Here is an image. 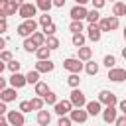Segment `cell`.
<instances>
[{
	"label": "cell",
	"instance_id": "11",
	"mask_svg": "<svg viewBox=\"0 0 126 126\" xmlns=\"http://www.w3.org/2000/svg\"><path fill=\"white\" fill-rule=\"evenodd\" d=\"M35 69H37L39 73H51V71L55 69V63H53L51 59H37Z\"/></svg>",
	"mask_w": 126,
	"mask_h": 126
},
{
	"label": "cell",
	"instance_id": "20",
	"mask_svg": "<svg viewBox=\"0 0 126 126\" xmlns=\"http://www.w3.org/2000/svg\"><path fill=\"white\" fill-rule=\"evenodd\" d=\"M35 6H37V10H41V12H49V10L53 8V0H35Z\"/></svg>",
	"mask_w": 126,
	"mask_h": 126
},
{
	"label": "cell",
	"instance_id": "14",
	"mask_svg": "<svg viewBox=\"0 0 126 126\" xmlns=\"http://www.w3.org/2000/svg\"><path fill=\"white\" fill-rule=\"evenodd\" d=\"M24 85H28V81H26V75H22L20 71H16V73H12V77H10V87H16V89H22Z\"/></svg>",
	"mask_w": 126,
	"mask_h": 126
},
{
	"label": "cell",
	"instance_id": "42",
	"mask_svg": "<svg viewBox=\"0 0 126 126\" xmlns=\"http://www.w3.org/2000/svg\"><path fill=\"white\" fill-rule=\"evenodd\" d=\"M0 59L8 63V61H10V59H14V57H12V53H10L8 49H2V51H0Z\"/></svg>",
	"mask_w": 126,
	"mask_h": 126
},
{
	"label": "cell",
	"instance_id": "46",
	"mask_svg": "<svg viewBox=\"0 0 126 126\" xmlns=\"http://www.w3.org/2000/svg\"><path fill=\"white\" fill-rule=\"evenodd\" d=\"M8 2H10V0H0V12L6 14V10H8Z\"/></svg>",
	"mask_w": 126,
	"mask_h": 126
},
{
	"label": "cell",
	"instance_id": "25",
	"mask_svg": "<svg viewBox=\"0 0 126 126\" xmlns=\"http://www.w3.org/2000/svg\"><path fill=\"white\" fill-rule=\"evenodd\" d=\"M45 45L53 51V49H57V47H59V39H57L55 35H47V37H45Z\"/></svg>",
	"mask_w": 126,
	"mask_h": 126
},
{
	"label": "cell",
	"instance_id": "60",
	"mask_svg": "<svg viewBox=\"0 0 126 126\" xmlns=\"http://www.w3.org/2000/svg\"><path fill=\"white\" fill-rule=\"evenodd\" d=\"M110 2H116V0H110Z\"/></svg>",
	"mask_w": 126,
	"mask_h": 126
},
{
	"label": "cell",
	"instance_id": "57",
	"mask_svg": "<svg viewBox=\"0 0 126 126\" xmlns=\"http://www.w3.org/2000/svg\"><path fill=\"white\" fill-rule=\"evenodd\" d=\"M122 57H124V59H126V47H124V49H122Z\"/></svg>",
	"mask_w": 126,
	"mask_h": 126
},
{
	"label": "cell",
	"instance_id": "47",
	"mask_svg": "<svg viewBox=\"0 0 126 126\" xmlns=\"http://www.w3.org/2000/svg\"><path fill=\"white\" fill-rule=\"evenodd\" d=\"M118 110H120V112H122V114H126V98H124V100H120V102H118Z\"/></svg>",
	"mask_w": 126,
	"mask_h": 126
},
{
	"label": "cell",
	"instance_id": "19",
	"mask_svg": "<svg viewBox=\"0 0 126 126\" xmlns=\"http://www.w3.org/2000/svg\"><path fill=\"white\" fill-rule=\"evenodd\" d=\"M35 55H37V59H49L51 49H49L47 45H39V47L35 49Z\"/></svg>",
	"mask_w": 126,
	"mask_h": 126
},
{
	"label": "cell",
	"instance_id": "52",
	"mask_svg": "<svg viewBox=\"0 0 126 126\" xmlns=\"http://www.w3.org/2000/svg\"><path fill=\"white\" fill-rule=\"evenodd\" d=\"M6 67H8V65H6V61H2V59H0V75H2V71H4Z\"/></svg>",
	"mask_w": 126,
	"mask_h": 126
},
{
	"label": "cell",
	"instance_id": "49",
	"mask_svg": "<svg viewBox=\"0 0 126 126\" xmlns=\"http://www.w3.org/2000/svg\"><path fill=\"white\" fill-rule=\"evenodd\" d=\"M6 112H8V108H6V102L0 98V114H6Z\"/></svg>",
	"mask_w": 126,
	"mask_h": 126
},
{
	"label": "cell",
	"instance_id": "7",
	"mask_svg": "<svg viewBox=\"0 0 126 126\" xmlns=\"http://www.w3.org/2000/svg\"><path fill=\"white\" fill-rule=\"evenodd\" d=\"M87 37L91 39V41H98L100 39V35H102V30H100V26H98V22H93V24H89V28H87Z\"/></svg>",
	"mask_w": 126,
	"mask_h": 126
},
{
	"label": "cell",
	"instance_id": "9",
	"mask_svg": "<svg viewBox=\"0 0 126 126\" xmlns=\"http://www.w3.org/2000/svg\"><path fill=\"white\" fill-rule=\"evenodd\" d=\"M85 108H87L89 116H96V114H100V112H102V102H100L98 98H96V100H87Z\"/></svg>",
	"mask_w": 126,
	"mask_h": 126
},
{
	"label": "cell",
	"instance_id": "16",
	"mask_svg": "<svg viewBox=\"0 0 126 126\" xmlns=\"http://www.w3.org/2000/svg\"><path fill=\"white\" fill-rule=\"evenodd\" d=\"M16 87H10V89H2L0 91V98L4 100V102H12V100H16Z\"/></svg>",
	"mask_w": 126,
	"mask_h": 126
},
{
	"label": "cell",
	"instance_id": "40",
	"mask_svg": "<svg viewBox=\"0 0 126 126\" xmlns=\"http://www.w3.org/2000/svg\"><path fill=\"white\" fill-rule=\"evenodd\" d=\"M18 35H22V37H28V35H32V32L26 28V24H20V26H18Z\"/></svg>",
	"mask_w": 126,
	"mask_h": 126
},
{
	"label": "cell",
	"instance_id": "13",
	"mask_svg": "<svg viewBox=\"0 0 126 126\" xmlns=\"http://www.w3.org/2000/svg\"><path fill=\"white\" fill-rule=\"evenodd\" d=\"M116 104H108L104 110H102V120L106 122V124H112L114 120H116Z\"/></svg>",
	"mask_w": 126,
	"mask_h": 126
},
{
	"label": "cell",
	"instance_id": "45",
	"mask_svg": "<svg viewBox=\"0 0 126 126\" xmlns=\"http://www.w3.org/2000/svg\"><path fill=\"white\" fill-rule=\"evenodd\" d=\"M91 2H93V6H94V8H98V10H100V8L104 6V2H106V0H91Z\"/></svg>",
	"mask_w": 126,
	"mask_h": 126
},
{
	"label": "cell",
	"instance_id": "48",
	"mask_svg": "<svg viewBox=\"0 0 126 126\" xmlns=\"http://www.w3.org/2000/svg\"><path fill=\"white\" fill-rule=\"evenodd\" d=\"M6 30H8V22H6V18H4V20H0V33L6 32Z\"/></svg>",
	"mask_w": 126,
	"mask_h": 126
},
{
	"label": "cell",
	"instance_id": "21",
	"mask_svg": "<svg viewBox=\"0 0 126 126\" xmlns=\"http://www.w3.org/2000/svg\"><path fill=\"white\" fill-rule=\"evenodd\" d=\"M85 71H87V75H96L98 73V63H94V61H87V65H85Z\"/></svg>",
	"mask_w": 126,
	"mask_h": 126
},
{
	"label": "cell",
	"instance_id": "34",
	"mask_svg": "<svg viewBox=\"0 0 126 126\" xmlns=\"http://www.w3.org/2000/svg\"><path fill=\"white\" fill-rule=\"evenodd\" d=\"M55 32H57V26L51 22V24H47V26H43V33H45V37L47 35H55Z\"/></svg>",
	"mask_w": 126,
	"mask_h": 126
},
{
	"label": "cell",
	"instance_id": "27",
	"mask_svg": "<svg viewBox=\"0 0 126 126\" xmlns=\"http://www.w3.org/2000/svg\"><path fill=\"white\" fill-rule=\"evenodd\" d=\"M87 20H89V24H93V22H98V20H100L98 8H93V10H89V14H87Z\"/></svg>",
	"mask_w": 126,
	"mask_h": 126
},
{
	"label": "cell",
	"instance_id": "3",
	"mask_svg": "<svg viewBox=\"0 0 126 126\" xmlns=\"http://www.w3.org/2000/svg\"><path fill=\"white\" fill-rule=\"evenodd\" d=\"M35 12H37V6H35V4H32V2H24V4L20 6V10H18L20 18H24V20L33 18V16H35Z\"/></svg>",
	"mask_w": 126,
	"mask_h": 126
},
{
	"label": "cell",
	"instance_id": "29",
	"mask_svg": "<svg viewBox=\"0 0 126 126\" xmlns=\"http://www.w3.org/2000/svg\"><path fill=\"white\" fill-rule=\"evenodd\" d=\"M85 39H87V37L79 32V33H73V39H71V41H73L75 47H81V45H85Z\"/></svg>",
	"mask_w": 126,
	"mask_h": 126
},
{
	"label": "cell",
	"instance_id": "58",
	"mask_svg": "<svg viewBox=\"0 0 126 126\" xmlns=\"http://www.w3.org/2000/svg\"><path fill=\"white\" fill-rule=\"evenodd\" d=\"M124 41H126V28H124Z\"/></svg>",
	"mask_w": 126,
	"mask_h": 126
},
{
	"label": "cell",
	"instance_id": "12",
	"mask_svg": "<svg viewBox=\"0 0 126 126\" xmlns=\"http://www.w3.org/2000/svg\"><path fill=\"white\" fill-rule=\"evenodd\" d=\"M71 110H73V102H71V100H57V102H55V112H57L59 116L69 114Z\"/></svg>",
	"mask_w": 126,
	"mask_h": 126
},
{
	"label": "cell",
	"instance_id": "43",
	"mask_svg": "<svg viewBox=\"0 0 126 126\" xmlns=\"http://www.w3.org/2000/svg\"><path fill=\"white\" fill-rule=\"evenodd\" d=\"M71 122H73V120H71V116L67 118V116L63 114V116L59 118V122H57V124H59V126H71Z\"/></svg>",
	"mask_w": 126,
	"mask_h": 126
},
{
	"label": "cell",
	"instance_id": "54",
	"mask_svg": "<svg viewBox=\"0 0 126 126\" xmlns=\"http://www.w3.org/2000/svg\"><path fill=\"white\" fill-rule=\"evenodd\" d=\"M4 45H6V39H4V37H0V51L4 49Z\"/></svg>",
	"mask_w": 126,
	"mask_h": 126
},
{
	"label": "cell",
	"instance_id": "51",
	"mask_svg": "<svg viewBox=\"0 0 126 126\" xmlns=\"http://www.w3.org/2000/svg\"><path fill=\"white\" fill-rule=\"evenodd\" d=\"M2 89H6V79L0 75V91H2Z\"/></svg>",
	"mask_w": 126,
	"mask_h": 126
},
{
	"label": "cell",
	"instance_id": "26",
	"mask_svg": "<svg viewBox=\"0 0 126 126\" xmlns=\"http://www.w3.org/2000/svg\"><path fill=\"white\" fill-rule=\"evenodd\" d=\"M79 83H81V79H79V73H71V75L67 77V85H69L71 89L79 87Z\"/></svg>",
	"mask_w": 126,
	"mask_h": 126
},
{
	"label": "cell",
	"instance_id": "8",
	"mask_svg": "<svg viewBox=\"0 0 126 126\" xmlns=\"http://www.w3.org/2000/svg\"><path fill=\"white\" fill-rule=\"evenodd\" d=\"M98 100H100L104 106H108V104H118V98H116V94H114L112 91H100V93H98Z\"/></svg>",
	"mask_w": 126,
	"mask_h": 126
},
{
	"label": "cell",
	"instance_id": "23",
	"mask_svg": "<svg viewBox=\"0 0 126 126\" xmlns=\"http://www.w3.org/2000/svg\"><path fill=\"white\" fill-rule=\"evenodd\" d=\"M30 102H32V110H41V108H43V104H45L43 96H33Z\"/></svg>",
	"mask_w": 126,
	"mask_h": 126
},
{
	"label": "cell",
	"instance_id": "10",
	"mask_svg": "<svg viewBox=\"0 0 126 126\" xmlns=\"http://www.w3.org/2000/svg\"><path fill=\"white\" fill-rule=\"evenodd\" d=\"M8 122L14 124V126H24V122H26L24 112L22 110H10L8 112Z\"/></svg>",
	"mask_w": 126,
	"mask_h": 126
},
{
	"label": "cell",
	"instance_id": "36",
	"mask_svg": "<svg viewBox=\"0 0 126 126\" xmlns=\"http://www.w3.org/2000/svg\"><path fill=\"white\" fill-rule=\"evenodd\" d=\"M102 63H104V67H108V69H110V67H116V57H114V55H106V57L102 59Z\"/></svg>",
	"mask_w": 126,
	"mask_h": 126
},
{
	"label": "cell",
	"instance_id": "1",
	"mask_svg": "<svg viewBox=\"0 0 126 126\" xmlns=\"http://www.w3.org/2000/svg\"><path fill=\"white\" fill-rule=\"evenodd\" d=\"M98 26H100V30L102 32H114L118 26H120V22H118V16H104V18H100L98 20Z\"/></svg>",
	"mask_w": 126,
	"mask_h": 126
},
{
	"label": "cell",
	"instance_id": "6",
	"mask_svg": "<svg viewBox=\"0 0 126 126\" xmlns=\"http://www.w3.org/2000/svg\"><path fill=\"white\" fill-rule=\"evenodd\" d=\"M87 14H89V10H87L83 4L73 6V8H71V12H69L71 20H87Z\"/></svg>",
	"mask_w": 126,
	"mask_h": 126
},
{
	"label": "cell",
	"instance_id": "37",
	"mask_svg": "<svg viewBox=\"0 0 126 126\" xmlns=\"http://www.w3.org/2000/svg\"><path fill=\"white\" fill-rule=\"evenodd\" d=\"M18 10H20V6H18L16 2H12V0H10V2H8V10H6V14H8V16H14Z\"/></svg>",
	"mask_w": 126,
	"mask_h": 126
},
{
	"label": "cell",
	"instance_id": "28",
	"mask_svg": "<svg viewBox=\"0 0 126 126\" xmlns=\"http://www.w3.org/2000/svg\"><path fill=\"white\" fill-rule=\"evenodd\" d=\"M69 30H71L73 33H79V32H83V20H73V22L69 24Z\"/></svg>",
	"mask_w": 126,
	"mask_h": 126
},
{
	"label": "cell",
	"instance_id": "17",
	"mask_svg": "<svg viewBox=\"0 0 126 126\" xmlns=\"http://www.w3.org/2000/svg\"><path fill=\"white\" fill-rule=\"evenodd\" d=\"M51 122V114L47 110H37V124L39 126H47Z\"/></svg>",
	"mask_w": 126,
	"mask_h": 126
},
{
	"label": "cell",
	"instance_id": "24",
	"mask_svg": "<svg viewBox=\"0 0 126 126\" xmlns=\"http://www.w3.org/2000/svg\"><path fill=\"white\" fill-rule=\"evenodd\" d=\"M32 39L35 41L37 47H39V45H45V33H41V32H33V33H32Z\"/></svg>",
	"mask_w": 126,
	"mask_h": 126
},
{
	"label": "cell",
	"instance_id": "4",
	"mask_svg": "<svg viewBox=\"0 0 126 126\" xmlns=\"http://www.w3.org/2000/svg\"><path fill=\"white\" fill-rule=\"evenodd\" d=\"M63 67H65L69 73H81V69H83V61H81L79 57H69V59L63 61Z\"/></svg>",
	"mask_w": 126,
	"mask_h": 126
},
{
	"label": "cell",
	"instance_id": "50",
	"mask_svg": "<svg viewBox=\"0 0 126 126\" xmlns=\"http://www.w3.org/2000/svg\"><path fill=\"white\" fill-rule=\"evenodd\" d=\"M53 6L55 8H63L65 6V0H53Z\"/></svg>",
	"mask_w": 126,
	"mask_h": 126
},
{
	"label": "cell",
	"instance_id": "2",
	"mask_svg": "<svg viewBox=\"0 0 126 126\" xmlns=\"http://www.w3.org/2000/svg\"><path fill=\"white\" fill-rule=\"evenodd\" d=\"M69 100L73 102V106L75 108H83L85 104H87V98H85V93L79 89V87H75L73 91H71V96H69Z\"/></svg>",
	"mask_w": 126,
	"mask_h": 126
},
{
	"label": "cell",
	"instance_id": "44",
	"mask_svg": "<svg viewBox=\"0 0 126 126\" xmlns=\"http://www.w3.org/2000/svg\"><path fill=\"white\" fill-rule=\"evenodd\" d=\"M114 124H116V126H126V114H122V116H116Z\"/></svg>",
	"mask_w": 126,
	"mask_h": 126
},
{
	"label": "cell",
	"instance_id": "59",
	"mask_svg": "<svg viewBox=\"0 0 126 126\" xmlns=\"http://www.w3.org/2000/svg\"><path fill=\"white\" fill-rule=\"evenodd\" d=\"M124 16H126V4H124Z\"/></svg>",
	"mask_w": 126,
	"mask_h": 126
},
{
	"label": "cell",
	"instance_id": "55",
	"mask_svg": "<svg viewBox=\"0 0 126 126\" xmlns=\"http://www.w3.org/2000/svg\"><path fill=\"white\" fill-rule=\"evenodd\" d=\"M75 2H77V4H83V6H85V4L89 2V0H75Z\"/></svg>",
	"mask_w": 126,
	"mask_h": 126
},
{
	"label": "cell",
	"instance_id": "56",
	"mask_svg": "<svg viewBox=\"0 0 126 126\" xmlns=\"http://www.w3.org/2000/svg\"><path fill=\"white\" fill-rule=\"evenodd\" d=\"M12 2H16L18 6H22V4H24V0H12Z\"/></svg>",
	"mask_w": 126,
	"mask_h": 126
},
{
	"label": "cell",
	"instance_id": "30",
	"mask_svg": "<svg viewBox=\"0 0 126 126\" xmlns=\"http://www.w3.org/2000/svg\"><path fill=\"white\" fill-rule=\"evenodd\" d=\"M24 49L30 51V53H33V51L37 49V45H35V41H33L32 37H26V39H24Z\"/></svg>",
	"mask_w": 126,
	"mask_h": 126
},
{
	"label": "cell",
	"instance_id": "5",
	"mask_svg": "<svg viewBox=\"0 0 126 126\" xmlns=\"http://www.w3.org/2000/svg\"><path fill=\"white\" fill-rule=\"evenodd\" d=\"M108 79L114 81V83H122L126 79V69H122V67H110L108 69Z\"/></svg>",
	"mask_w": 126,
	"mask_h": 126
},
{
	"label": "cell",
	"instance_id": "22",
	"mask_svg": "<svg viewBox=\"0 0 126 126\" xmlns=\"http://www.w3.org/2000/svg\"><path fill=\"white\" fill-rule=\"evenodd\" d=\"M26 81H28V85H35V83L39 81V71H37V69L30 71V73L26 75Z\"/></svg>",
	"mask_w": 126,
	"mask_h": 126
},
{
	"label": "cell",
	"instance_id": "32",
	"mask_svg": "<svg viewBox=\"0 0 126 126\" xmlns=\"http://www.w3.org/2000/svg\"><path fill=\"white\" fill-rule=\"evenodd\" d=\"M112 14H114V16H118V18H120V16H124V4L116 0V2H114V6H112Z\"/></svg>",
	"mask_w": 126,
	"mask_h": 126
},
{
	"label": "cell",
	"instance_id": "18",
	"mask_svg": "<svg viewBox=\"0 0 126 126\" xmlns=\"http://www.w3.org/2000/svg\"><path fill=\"white\" fill-rule=\"evenodd\" d=\"M77 49H79V59H81V61H89V59L93 57V49H91V47L81 45V47H77Z\"/></svg>",
	"mask_w": 126,
	"mask_h": 126
},
{
	"label": "cell",
	"instance_id": "38",
	"mask_svg": "<svg viewBox=\"0 0 126 126\" xmlns=\"http://www.w3.org/2000/svg\"><path fill=\"white\" fill-rule=\"evenodd\" d=\"M41 26H47V24H51L53 20H51V16H49V12H43L41 16H39V20H37Z\"/></svg>",
	"mask_w": 126,
	"mask_h": 126
},
{
	"label": "cell",
	"instance_id": "41",
	"mask_svg": "<svg viewBox=\"0 0 126 126\" xmlns=\"http://www.w3.org/2000/svg\"><path fill=\"white\" fill-rule=\"evenodd\" d=\"M20 110H22L24 114L30 112V110H32V102H30V100H22V102H20Z\"/></svg>",
	"mask_w": 126,
	"mask_h": 126
},
{
	"label": "cell",
	"instance_id": "33",
	"mask_svg": "<svg viewBox=\"0 0 126 126\" xmlns=\"http://www.w3.org/2000/svg\"><path fill=\"white\" fill-rule=\"evenodd\" d=\"M43 100H45V104H53V106H55V102H57V94L51 93V91H47V93L43 94Z\"/></svg>",
	"mask_w": 126,
	"mask_h": 126
},
{
	"label": "cell",
	"instance_id": "53",
	"mask_svg": "<svg viewBox=\"0 0 126 126\" xmlns=\"http://www.w3.org/2000/svg\"><path fill=\"white\" fill-rule=\"evenodd\" d=\"M4 124H8V118H4V116L0 114V126H4Z\"/></svg>",
	"mask_w": 126,
	"mask_h": 126
},
{
	"label": "cell",
	"instance_id": "15",
	"mask_svg": "<svg viewBox=\"0 0 126 126\" xmlns=\"http://www.w3.org/2000/svg\"><path fill=\"white\" fill-rule=\"evenodd\" d=\"M69 114H71V120H73V122H79V124L87 122V118H89V112H87V110H81V108H75V110H71Z\"/></svg>",
	"mask_w": 126,
	"mask_h": 126
},
{
	"label": "cell",
	"instance_id": "35",
	"mask_svg": "<svg viewBox=\"0 0 126 126\" xmlns=\"http://www.w3.org/2000/svg\"><path fill=\"white\" fill-rule=\"evenodd\" d=\"M24 24H26V28H28V30H30V32H32V33H33V32H35V28H37V24H39V22H35V20H33V18H28V20H24Z\"/></svg>",
	"mask_w": 126,
	"mask_h": 126
},
{
	"label": "cell",
	"instance_id": "31",
	"mask_svg": "<svg viewBox=\"0 0 126 126\" xmlns=\"http://www.w3.org/2000/svg\"><path fill=\"white\" fill-rule=\"evenodd\" d=\"M47 91H49V87H47L45 83H41V81H37V83H35V94H37V96H43Z\"/></svg>",
	"mask_w": 126,
	"mask_h": 126
},
{
	"label": "cell",
	"instance_id": "39",
	"mask_svg": "<svg viewBox=\"0 0 126 126\" xmlns=\"http://www.w3.org/2000/svg\"><path fill=\"white\" fill-rule=\"evenodd\" d=\"M6 65H8V69H10L12 73H16V71H20V67H22V63H18L16 59H10V61H8Z\"/></svg>",
	"mask_w": 126,
	"mask_h": 126
}]
</instances>
